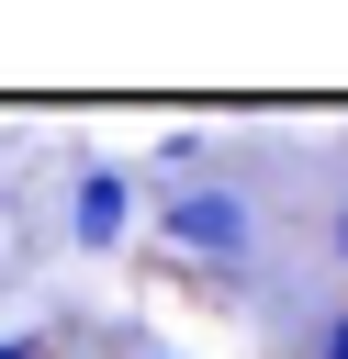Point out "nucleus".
I'll use <instances>...</instances> for the list:
<instances>
[{"mask_svg": "<svg viewBox=\"0 0 348 359\" xmlns=\"http://www.w3.org/2000/svg\"><path fill=\"white\" fill-rule=\"evenodd\" d=\"M247 247H258V202H247L236 180H168V191H157V258H168V269H180V258H191V269H236Z\"/></svg>", "mask_w": 348, "mask_h": 359, "instance_id": "obj_1", "label": "nucleus"}, {"mask_svg": "<svg viewBox=\"0 0 348 359\" xmlns=\"http://www.w3.org/2000/svg\"><path fill=\"white\" fill-rule=\"evenodd\" d=\"M67 236H79L90 258L135 236V168H123V157H79V168H67Z\"/></svg>", "mask_w": 348, "mask_h": 359, "instance_id": "obj_2", "label": "nucleus"}, {"mask_svg": "<svg viewBox=\"0 0 348 359\" xmlns=\"http://www.w3.org/2000/svg\"><path fill=\"white\" fill-rule=\"evenodd\" d=\"M303 359H348V303H326V314L303 325Z\"/></svg>", "mask_w": 348, "mask_h": 359, "instance_id": "obj_3", "label": "nucleus"}, {"mask_svg": "<svg viewBox=\"0 0 348 359\" xmlns=\"http://www.w3.org/2000/svg\"><path fill=\"white\" fill-rule=\"evenodd\" d=\"M326 247H337V269H348V191H337V213H326Z\"/></svg>", "mask_w": 348, "mask_h": 359, "instance_id": "obj_4", "label": "nucleus"}, {"mask_svg": "<svg viewBox=\"0 0 348 359\" xmlns=\"http://www.w3.org/2000/svg\"><path fill=\"white\" fill-rule=\"evenodd\" d=\"M0 359H45V337H0Z\"/></svg>", "mask_w": 348, "mask_h": 359, "instance_id": "obj_5", "label": "nucleus"}, {"mask_svg": "<svg viewBox=\"0 0 348 359\" xmlns=\"http://www.w3.org/2000/svg\"><path fill=\"white\" fill-rule=\"evenodd\" d=\"M135 359H180V348H135Z\"/></svg>", "mask_w": 348, "mask_h": 359, "instance_id": "obj_6", "label": "nucleus"}]
</instances>
